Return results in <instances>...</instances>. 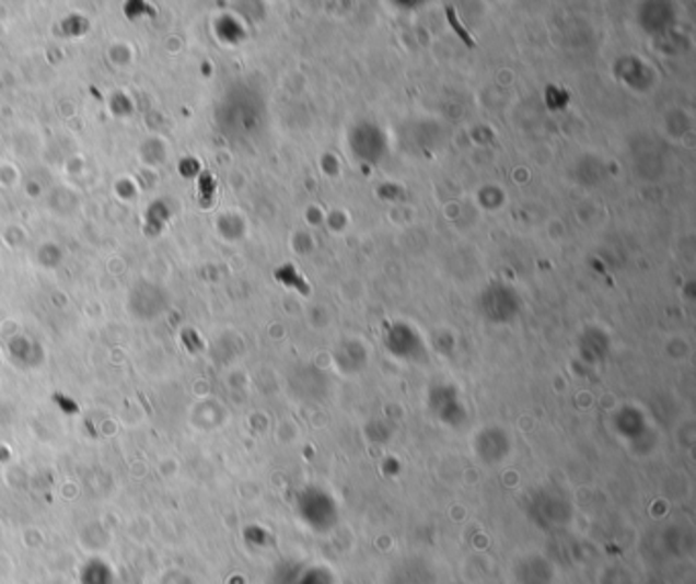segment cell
<instances>
[{
	"label": "cell",
	"instance_id": "6da1fadb",
	"mask_svg": "<svg viewBox=\"0 0 696 584\" xmlns=\"http://www.w3.org/2000/svg\"><path fill=\"white\" fill-rule=\"evenodd\" d=\"M448 16H450V23H452V27H454L455 32L460 33L462 37H464V42L468 44V46L474 47V42H472V37H469L468 33L462 30V25L457 23V19H455L454 9H448Z\"/></svg>",
	"mask_w": 696,
	"mask_h": 584
}]
</instances>
